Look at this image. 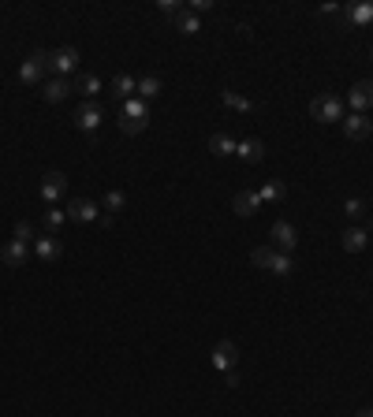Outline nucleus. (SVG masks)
<instances>
[{
  "mask_svg": "<svg viewBox=\"0 0 373 417\" xmlns=\"http://www.w3.org/2000/svg\"><path fill=\"white\" fill-rule=\"evenodd\" d=\"M146 123H150V105L142 97H131V101H123L120 105V131L123 135H142L146 131Z\"/></svg>",
  "mask_w": 373,
  "mask_h": 417,
  "instance_id": "f257e3e1",
  "label": "nucleus"
},
{
  "mask_svg": "<svg viewBox=\"0 0 373 417\" xmlns=\"http://www.w3.org/2000/svg\"><path fill=\"white\" fill-rule=\"evenodd\" d=\"M49 71H52V52L38 49V52H30V56L19 64V82H23V86H38L41 79L49 75Z\"/></svg>",
  "mask_w": 373,
  "mask_h": 417,
  "instance_id": "f03ea898",
  "label": "nucleus"
},
{
  "mask_svg": "<svg viewBox=\"0 0 373 417\" xmlns=\"http://www.w3.org/2000/svg\"><path fill=\"white\" fill-rule=\"evenodd\" d=\"M310 120H318V123H343V97L318 93L310 101Z\"/></svg>",
  "mask_w": 373,
  "mask_h": 417,
  "instance_id": "7ed1b4c3",
  "label": "nucleus"
},
{
  "mask_svg": "<svg viewBox=\"0 0 373 417\" xmlns=\"http://www.w3.org/2000/svg\"><path fill=\"white\" fill-rule=\"evenodd\" d=\"M38 194H41L45 205H56V201L67 194V176L64 171H45V179L38 183Z\"/></svg>",
  "mask_w": 373,
  "mask_h": 417,
  "instance_id": "20e7f679",
  "label": "nucleus"
},
{
  "mask_svg": "<svg viewBox=\"0 0 373 417\" xmlns=\"http://www.w3.org/2000/svg\"><path fill=\"white\" fill-rule=\"evenodd\" d=\"M101 120H105V112H101V105H97V101H86V105H79L75 108V123L79 131H86V135H94L97 127H101Z\"/></svg>",
  "mask_w": 373,
  "mask_h": 417,
  "instance_id": "39448f33",
  "label": "nucleus"
},
{
  "mask_svg": "<svg viewBox=\"0 0 373 417\" xmlns=\"http://www.w3.org/2000/svg\"><path fill=\"white\" fill-rule=\"evenodd\" d=\"M30 253L38 257V261L52 265V261H60V257H64V242L56 239V235H38L34 246H30Z\"/></svg>",
  "mask_w": 373,
  "mask_h": 417,
  "instance_id": "423d86ee",
  "label": "nucleus"
},
{
  "mask_svg": "<svg viewBox=\"0 0 373 417\" xmlns=\"http://www.w3.org/2000/svg\"><path fill=\"white\" fill-rule=\"evenodd\" d=\"M213 369H217V372L239 369V347H235L232 339H221L217 347H213Z\"/></svg>",
  "mask_w": 373,
  "mask_h": 417,
  "instance_id": "0eeeda50",
  "label": "nucleus"
},
{
  "mask_svg": "<svg viewBox=\"0 0 373 417\" xmlns=\"http://www.w3.org/2000/svg\"><path fill=\"white\" fill-rule=\"evenodd\" d=\"M269 235H272V250H280V253H291L299 246V232H295V224H288V220H277Z\"/></svg>",
  "mask_w": 373,
  "mask_h": 417,
  "instance_id": "6e6552de",
  "label": "nucleus"
},
{
  "mask_svg": "<svg viewBox=\"0 0 373 417\" xmlns=\"http://www.w3.org/2000/svg\"><path fill=\"white\" fill-rule=\"evenodd\" d=\"M343 138L347 142H366L369 135H373V123L362 116V112H351V116H343Z\"/></svg>",
  "mask_w": 373,
  "mask_h": 417,
  "instance_id": "1a4fd4ad",
  "label": "nucleus"
},
{
  "mask_svg": "<svg viewBox=\"0 0 373 417\" xmlns=\"http://www.w3.org/2000/svg\"><path fill=\"white\" fill-rule=\"evenodd\" d=\"M97 201H90V198H75V201H67V220H75V224H94L97 220Z\"/></svg>",
  "mask_w": 373,
  "mask_h": 417,
  "instance_id": "9d476101",
  "label": "nucleus"
},
{
  "mask_svg": "<svg viewBox=\"0 0 373 417\" xmlns=\"http://www.w3.org/2000/svg\"><path fill=\"white\" fill-rule=\"evenodd\" d=\"M347 105H351L355 112H362V116H366V108H373V79H362V82H355V86H351Z\"/></svg>",
  "mask_w": 373,
  "mask_h": 417,
  "instance_id": "9b49d317",
  "label": "nucleus"
},
{
  "mask_svg": "<svg viewBox=\"0 0 373 417\" xmlns=\"http://www.w3.org/2000/svg\"><path fill=\"white\" fill-rule=\"evenodd\" d=\"M75 67H79V49H60V52H52V71H56V79H71L75 75Z\"/></svg>",
  "mask_w": 373,
  "mask_h": 417,
  "instance_id": "f8f14e48",
  "label": "nucleus"
},
{
  "mask_svg": "<svg viewBox=\"0 0 373 417\" xmlns=\"http://www.w3.org/2000/svg\"><path fill=\"white\" fill-rule=\"evenodd\" d=\"M0 261H4L8 268H23L26 261H30V246H26V242H16V239H8V246L0 250Z\"/></svg>",
  "mask_w": 373,
  "mask_h": 417,
  "instance_id": "ddd939ff",
  "label": "nucleus"
},
{
  "mask_svg": "<svg viewBox=\"0 0 373 417\" xmlns=\"http://www.w3.org/2000/svg\"><path fill=\"white\" fill-rule=\"evenodd\" d=\"M235 156H243L247 164H262L265 161V142L262 138H243V142H235Z\"/></svg>",
  "mask_w": 373,
  "mask_h": 417,
  "instance_id": "4468645a",
  "label": "nucleus"
},
{
  "mask_svg": "<svg viewBox=\"0 0 373 417\" xmlns=\"http://www.w3.org/2000/svg\"><path fill=\"white\" fill-rule=\"evenodd\" d=\"M343 16H347L351 26H369L373 23V0H358V4H347V8H340Z\"/></svg>",
  "mask_w": 373,
  "mask_h": 417,
  "instance_id": "2eb2a0df",
  "label": "nucleus"
},
{
  "mask_svg": "<svg viewBox=\"0 0 373 417\" xmlns=\"http://www.w3.org/2000/svg\"><path fill=\"white\" fill-rule=\"evenodd\" d=\"M232 209H235V217H254L262 209V198H257V190H239L232 198Z\"/></svg>",
  "mask_w": 373,
  "mask_h": 417,
  "instance_id": "dca6fc26",
  "label": "nucleus"
},
{
  "mask_svg": "<svg viewBox=\"0 0 373 417\" xmlns=\"http://www.w3.org/2000/svg\"><path fill=\"white\" fill-rule=\"evenodd\" d=\"M108 93L123 105V101H131V97L138 93V79H131V75H116V79H112V86H108Z\"/></svg>",
  "mask_w": 373,
  "mask_h": 417,
  "instance_id": "f3484780",
  "label": "nucleus"
},
{
  "mask_svg": "<svg viewBox=\"0 0 373 417\" xmlns=\"http://www.w3.org/2000/svg\"><path fill=\"white\" fill-rule=\"evenodd\" d=\"M340 242H343V250H347V253H362L369 246V232H366V227H347Z\"/></svg>",
  "mask_w": 373,
  "mask_h": 417,
  "instance_id": "a211bd4d",
  "label": "nucleus"
},
{
  "mask_svg": "<svg viewBox=\"0 0 373 417\" xmlns=\"http://www.w3.org/2000/svg\"><path fill=\"white\" fill-rule=\"evenodd\" d=\"M67 93H71V79H52V82L41 86V97H45L49 105H60V101H67Z\"/></svg>",
  "mask_w": 373,
  "mask_h": 417,
  "instance_id": "6ab92c4d",
  "label": "nucleus"
},
{
  "mask_svg": "<svg viewBox=\"0 0 373 417\" xmlns=\"http://www.w3.org/2000/svg\"><path fill=\"white\" fill-rule=\"evenodd\" d=\"M265 272H272V276H291V272H295L291 253H280V250H272V257H269V268H265Z\"/></svg>",
  "mask_w": 373,
  "mask_h": 417,
  "instance_id": "aec40b11",
  "label": "nucleus"
},
{
  "mask_svg": "<svg viewBox=\"0 0 373 417\" xmlns=\"http://www.w3.org/2000/svg\"><path fill=\"white\" fill-rule=\"evenodd\" d=\"M64 220H67V212L56 209V205H49L45 212H41V227H45V235H56L64 227Z\"/></svg>",
  "mask_w": 373,
  "mask_h": 417,
  "instance_id": "412c9836",
  "label": "nucleus"
},
{
  "mask_svg": "<svg viewBox=\"0 0 373 417\" xmlns=\"http://www.w3.org/2000/svg\"><path fill=\"white\" fill-rule=\"evenodd\" d=\"M209 149L217 153V156H232L235 153V138L228 135V131H217V135L209 138Z\"/></svg>",
  "mask_w": 373,
  "mask_h": 417,
  "instance_id": "4be33fe9",
  "label": "nucleus"
},
{
  "mask_svg": "<svg viewBox=\"0 0 373 417\" xmlns=\"http://www.w3.org/2000/svg\"><path fill=\"white\" fill-rule=\"evenodd\" d=\"M221 101H224L228 108H235V112H254V108H257L250 97H243V93H235V90H221Z\"/></svg>",
  "mask_w": 373,
  "mask_h": 417,
  "instance_id": "5701e85b",
  "label": "nucleus"
},
{
  "mask_svg": "<svg viewBox=\"0 0 373 417\" xmlns=\"http://www.w3.org/2000/svg\"><path fill=\"white\" fill-rule=\"evenodd\" d=\"M257 198H262V205H265V201H284V198H288V186H284L280 179H269L262 190H257Z\"/></svg>",
  "mask_w": 373,
  "mask_h": 417,
  "instance_id": "b1692460",
  "label": "nucleus"
},
{
  "mask_svg": "<svg viewBox=\"0 0 373 417\" xmlns=\"http://www.w3.org/2000/svg\"><path fill=\"white\" fill-rule=\"evenodd\" d=\"M101 209L108 212V217H116V212L127 209V194H123V190H108V194L101 198Z\"/></svg>",
  "mask_w": 373,
  "mask_h": 417,
  "instance_id": "393cba45",
  "label": "nucleus"
},
{
  "mask_svg": "<svg viewBox=\"0 0 373 417\" xmlns=\"http://www.w3.org/2000/svg\"><path fill=\"white\" fill-rule=\"evenodd\" d=\"M172 23H176V30L179 34H198V30H202V23H198V16H194V11H179V16L176 19H172Z\"/></svg>",
  "mask_w": 373,
  "mask_h": 417,
  "instance_id": "a878e982",
  "label": "nucleus"
},
{
  "mask_svg": "<svg viewBox=\"0 0 373 417\" xmlns=\"http://www.w3.org/2000/svg\"><path fill=\"white\" fill-rule=\"evenodd\" d=\"M157 93H161V79H153V75H150V79H138V93H135V97H142V101L150 105Z\"/></svg>",
  "mask_w": 373,
  "mask_h": 417,
  "instance_id": "bb28decb",
  "label": "nucleus"
},
{
  "mask_svg": "<svg viewBox=\"0 0 373 417\" xmlns=\"http://www.w3.org/2000/svg\"><path fill=\"white\" fill-rule=\"evenodd\" d=\"M101 90H105V82L97 79V75H82V79H79V93H86V97H97Z\"/></svg>",
  "mask_w": 373,
  "mask_h": 417,
  "instance_id": "cd10ccee",
  "label": "nucleus"
},
{
  "mask_svg": "<svg viewBox=\"0 0 373 417\" xmlns=\"http://www.w3.org/2000/svg\"><path fill=\"white\" fill-rule=\"evenodd\" d=\"M343 212H347V220H362L366 217V201L362 198H347L343 201Z\"/></svg>",
  "mask_w": 373,
  "mask_h": 417,
  "instance_id": "c85d7f7f",
  "label": "nucleus"
},
{
  "mask_svg": "<svg viewBox=\"0 0 373 417\" xmlns=\"http://www.w3.org/2000/svg\"><path fill=\"white\" fill-rule=\"evenodd\" d=\"M34 239H38V232H34V224H26V220H19V224H16V242H26V246H34Z\"/></svg>",
  "mask_w": 373,
  "mask_h": 417,
  "instance_id": "c756f323",
  "label": "nucleus"
},
{
  "mask_svg": "<svg viewBox=\"0 0 373 417\" xmlns=\"http://www.w3.org/2000/svg\"><path fill=\"white\" fill-rule=\"evenodd\" d=\"M269 257H272V246H257V250L250 253V261H254L257 268H269Z\"/></svg>",
  "mask_w": 373,
  "mask_h": 417,
  "instance_id": "7c9ffc66",
  "label": "nucleus"
},
{
  "mask_svg": "<svg viewBox=\"0 0 373 417\" xmlns=\"http://www.w3.org/2000/svg\"><path fill=\"white\" fill-rule=\"evenodd\" d=\"M157 8H161L165 16H172V19H176V16H179V11H183L186 4H179V0H161V4H157Z\"/></svg>",
  "mask_w": 373,
  "mask_h": 417,
  "instance_id": "2f4dec72",
  "label": "nucleus"
},
{
  "mask_svg": "<svg viewBox=\"0 0 373 417\" xmlns=\"http://www.w3.org/2000/svg\"><path fill=\"white\" fill-rule=\"evenodd\" d=\"M209 8H213V0H186V11H194V16H202Z\"/></svg>",
  "mask_w": 373,
  "mask_h": 417,
  "instance_id": "473e14b6",
  "label": "nucleus"
},
{
  "mask_svg": "<svg viewBox=\"0 0 373 417\" xmlns=\"http://www.w3.org/2000/svg\"><path fill=\"white\" fill-rule=\"evenodd\" d=\"M224 384H228V387H239V369H232V372H224Z\"/></svg>",
  "mask_w": 373,
  "mask_h": 417,
  "instance_id": "72a5a7b5",
  "label": "nucleus"
},
{
  "mask_svg": "<svg viewBox=\"0 0 373 417\" xmlns=\"http://www.w3.org/2000/svg\"><path fill=\"white\" fill-rule=\"evenodd\" d=\"M358 417H373V410H358Z\"/></svg>",
  "mask_w": 373,
  "mask_h": 417,
  "instance_id": "f704fd0d",
  "label": "nucleus"
},
{
  "mask_svg": "<svg viewBox=\"0 0 373 417\" xmlns=\"http://www.w3.org/2000/svg\"><path fill=\"white\" fill-rule=\"evenodd\" d=\"M369 60H373V52H369Z\"/></svg>",
  "mask_w": 373,
  "mask_h": 417,
  "instance_id": "c9c22d12",
  "label": "nucleus"
}]
</instances>
